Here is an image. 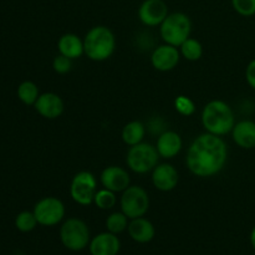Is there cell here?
<instances>
[{"instance_id":"11","label":"cell","mask_w":255,"mask_h":255,"mask_svg":"<svg viewBox=\"0 0 255 255\" xmlns=\"http://www.w3.org/2000/svg\"><path fill=\"white\" fill-rule=\"evenodd\" d=\"M181 60V52L178 47L164 44L159 45L151 55V64L157 71L167 72L176 69Z\"/></svg>"},{"instance_id":"15","label":"cell","mask_w":255,"mask_h":255,"mask_svg":"<svg viewBox=\"0 0 255 255\" xmlns=\"http://www.w3.org/2000/svg\"><path fill=\"white\" fill-rule=\"evenodd\" d=\"M121 249L119 237L110 232H104L91 239L89 251L91 255H117Z\"/></svg>"},{"instance_id":"20","label":"cell","mask_w":255,"mask_h":255,"mask_svg":"<svg viewBox=\"0 0 255 255\" xmlns=\"http://www.w3.org/2000/svg\"><path fill=\"white\" fill-rule=\"evenodd\" d=\"M144 136H146V126L137 120L129 121L128 124L125 125L121 132L122 141L128 147L143 142Z\"/></svg>"},{"instance_id":"1","label":"cell","mask_w":255,"mask_h":255,"mask_svg":"<svg viewBox=\"0 0 255 255\" xmlns=\"http://www.w3.org/2000/svg\"><path fill=\"white\" fill-rule=\"evenodd\" d=\"M228 159V147L221 136L206 132L192 141L186 163L189 172L199 178H209L224 168Z\"/></svg>"},{"instance_id":"21","label":"cell","mask_w":255,"mask_h":255,"mask_svg":"<svg viewBox=\"0 0 255 255\" xmlns=\"http://www.w3.org/2000/svg\"><path fill=\"white\" fill-rule=\"evenodd\" d=\"M17 99L26 106H34L36 100L39 99V87L32 81H22L16 90Z\"/></svg>"},{"instance_id":"12","label":"cell","mask_w":255,"mask_h":255,"mask_svg":"<svg viewBox=\"0 0 255 255\" xmlns=\"http://www.w3.org/2000/svg\"><path fill=\"white\" fill-rule=\"evenodd\" d=\"M100 182L102 187L115 193H122L131 186V178L128 172L119 166H109L104 168L100 174Z\"/></svg>"},{"instance_id":"6","label":"cell","mask_w":255,"mask_h":255,"mask_svg":"<svg viewBox=\"0 0 255 255\" xmlns=\"http://www.w3.org/2000/svg\"><path fill=\"white\" fill-rule=\"evenodd\" d=\"M159 154L156 146L141 142L128 148L126 156V163L132 172L138 174H146L152 172L158 164Z\"/></svg>"},{"instance_id":"28","label":"cell","mask_w":255,"mask_h":255,"mask_svg":"<svg viewBox=\"0 0 255 255\" xmlns=\"http://www.w3.org/2000/svg\"><path fill=\"white\" fill-rule=\"evenodd\" d=\"M72 67V60L69 57L64 56V55L59 54L52 61V69L56 74L65 75L71 70Z\"/></svg>"},{"instance_id":"7","label":"cell","mask_w":255,"mask_h":255,"mask_svg":"<svg viewBox=\"0 0 255 255\" xmlns=\"http://www.w3.org/2000/svg\"><path fill=\"white\" fill-rule=\"evenodd\" d=\"M97 192V179L89 171L77 172L70 183V196L75 203L87 207L94 203Z\"/></svg>"},{"instance_id":"26","label":"cell","mask_w":255,"mask_h":255,"mask_svg":"<svg viewBox=\"0 0 255 255\" xmlns=\"http://www.w3.org/2000/svg\"><path fill=\"white\" fill-rule=\"evenodd\" d=\"M174 109L179 115L188 117L196 112V104L191 97L179 95L174 99Z\"/></svg>"},{"instance_id":"2","label":"cell","mask_w":255,"mask_h":255,"mask_svg":"<svg viewBox=\"0 0 255 255\" xmlns=\"http://www.w3.org/2000/svg\"><path fill=\"white\" fill-rule=\"evenodd\" d=\"M201 117L206 132L221 137L231 133L237 124L232 107L222 100L208 102L203 107Z\"/></svg>"},{"instance_id":"4","label":"cell","mask_w":255,"mask_h":255,"mask_svg":"<svg viewBox=\"0 0 255 255\" xmlns=\"http://www.w3.org/2000/svg\"><path fill=\"white\" fill-rule=\"evenodd\" d=\"M192 21L184 12H169L159 25V34L164 44L179 47L188 37H191Z\"/></svg>"},{"instance_id":"14","label":"cell","mask_w":255,"mask_h":255,"mask_svg":"<svg viewBox=\"0 0 255 255\" xmlns=\"http://www.w3.org/2000/svg\"><path fill=\"white\" fill-rule=\"evenodd\" d=\"M179 173L171 163L157 164L152 171V183L158 191L171 192L178 186Z\"/></svg>"},{"instance_id":"13","label":"cell","mask_w":255,"mask_h":255,"mask_svg":"<svg viewBox=\"0 0 255 255\" xmlns=\"http://www.w3.org/2000/svg\"><path fill=\"white\" fill-rule=\"evenodd\" d=\"M34 107L37 114L44 119L56 120L64 114L65 104L61 97L55 92H44L40 94Z\"/></svg>"},{"instance_id":"23","label":"cell","mask_w":255,"mask_h":255,"mask_svg":"<svg viewBox=\"0 0 255 255\" xmlns=\"http://www.w3.org/2000/svg\"><path fill=\"white\" fill-rule=\"evenodd\" d=\"M129 219L124 212H114L106 218V229L110 233H114L116 236L124 233L127 231Z\"/></svg>"},{"instance_id":"19","label":"cell","mask_w":255,"mask_h":255,"mask_svg":"<svg viewBox=\"0 0 255 255\" xmlns=\"http://www.w3.org/2000/svg\"><path fill=\"white\" fill-rule=\"evenodd\" d=\"M57 50L59 54L71 60H76L85 54L84 40H81L79 35L67 32L62 35L57 41Z\"/></svg>"},{"instance_id":"29","label":"cell","mask_w":255,"mask_h":255,"mask_svg":"<svg viewBox=\"0 0 255 255\" xmlns=\"http://www.w3.org/2000/svg\"><path fill=\"white\" fill-rule=\"evenodd\" d=\"M246 80L249 86L255 90V59L252 60L246 69Z\"/></svg>"},{"instance_id":"25","label":"cell","mask_w":255,"mask_h":255,"mask_svg":"<svg viewBox=\"0 0 255 255\" xmlns=\"http://www.w3.org/2000/svg\"><path fill=\"white\" fill-rule=\"evenodd\" d=\"M94 203L96 204L97 208L102 209V211H109V209H112L117 203L116 193L106 188L97 189L96 194H95Z\"/></svg>"},{"instance_id":"17","label":"cell","mask_w":255,"mask_h":255,"mask_svg":"<svg viewBox=\"0 0 255 255\" xmlns=\"http://www.w3.org/2000/svg\"><path fill=\"white\" fill-rule=\"evenodd\" d=\"M127 232H128V236L131 237L132 241L139 244L149 243L154 238V236H156L154 226L152 224L151 221H148L144 217L129 219Z\"/></svg>"},{"instance_id":"5","label":"cell","mask_w":255,"mask_h":255,"mask_svg":"<svg viewBox=\"0 0 255 255\" xmlns=\"http://www.w3.org/2000/svg\"><path fill=\"white\" fill-rule=\"evenodd\" d=\"M60 241L62 246L71 252H81L87 248L91 242L90 228L80 218H69L61 224Z\"/></svg>"},{"instance_id":"22","label":"cell","mask_w":255,"mask_h":255,"mask_svg":"<svg viewBox=\"0 0 255 255\" xmlns=\"http://www.w3.org/2000/svg\"><path fill=\"white\" fill-rule=\"evenodd\" d=\"M181 56L184 57L188 61H198L203 55V46L201 41L193 37H188L183 44L179 46Z\"/></svg>"},{"instance_id":"9","label":"cell","mask_w":255,"mask_h":255,"mask_svg":"<svg viewBox=\"0 0 255 255\" xmlns=\"http://www.w3.org/2000/svg\"><path fill=\"white\" fill-rule=\"evenodd\" d=\"M32 212L39 226L55 227L64 221L66 209L61 199L56 197H45L35 204Z\"/></svg>"},{"instance_id":"8","label":"cell","mask_w":255,"mask_h":255,"mask_svg":"<svg viewBox=\"0 0 255 255\" xmlns=\"http://www.w3.org/2000/svg\"><path fill=\"white\" fill-rule=\"evenodd\" d=\"M120 207L128 219L143 217L149 208L148 193L139 186H129L122 192Z\"/></svg>"},{"instance_id":"27","label":"cell","mask_w":255,"mask_h":255,"mask_svg":"<svg viewBox=\"0 0 255 255\" xmlns=\"http://www.w3.org/2000/svg\"><path fill=\"white\" fill-rule=\"evenodd\" d=\"M232 6L241 16L251 17L255 15V0H232Z\"/></svg>"},{"instance_id":"24","label":"cell","mask_w":255,"mask_h":255,"mask_svg":"<svg viewBox=\"0 0 255 255\" xmlns=\"http://www.w3.org/2000/svg\"><path fill=\"white\" fill-rule=\"evenodd\" d=\"M15 227L21 233H30L36 228L37 219L32 211H22L15 217Z\"/></svg>"},{"instance_id":"18","label":"cell","mask_w":255,"mask_h":255,"mask_svg":"<svg viewBox=\"0 0 255 255\" xmlns=\"http://www.w3.org/2000/svg\"><path fill=\"white\" fill-rule=\"evenodd\" d=\"M234 143L243 149L255 148V122L252 120H243L234 125L232 129Z\"/></svg>"},{"instance_id":"10","label":"cell","mask_w":255,"mask_h":255,"mask_svg":"<svg viewBox=\"0 0 255 255\" xmlns=\"http://www.w3.org/2000/svg\"><path fill=\"white\" fill-rule=\"evenodd\" d=\"M168 14L164 0H143L138 7L139 21L149 27L159 26Z\"/></svg>"},{"instance_id":"3","label":"cell","mask_w":255,"mask_h":255,"mask_svg":"<svg viewBox=\"0 0 255 255\" xmlns=\"http://www.w3.org/2000/svg\"><path fill=\"white\" fill-rule=\"evenodd\" d=\"M85 55L92 61H105L116 50V36L110 27L97 25L87 31L84 39Z\"/></svg>"},{"instance_id":"30","label":"cell","mask_w":255,"mask_h":255,"mask_svg":"<svg viewBox=\"0 0 255 255\" xmlns=\"http://www.w3.org/2000/svg\"><path fill=\"white\" fill-rule=\"evenodd\" d=\"M249 241H251L252 247H253V249L255 251V227H254L253 229H252L251 236H249Z\"/></svg>"},{"instance_id":"16","label":"cell","mask_w":255,"mask_h":255,"mask_svg":"<svg viewBox=\"0 0 255 255\" xmlns=\"http://www.w3.org/2000/svg\"><path fill=\"white\" fill-rule=\"evenodd\" d=\"M183 141L176 131H164L159 134L156 142V148L159 157L164 159L174 158L181 152Z\"/></svg>"}]
</instances>
